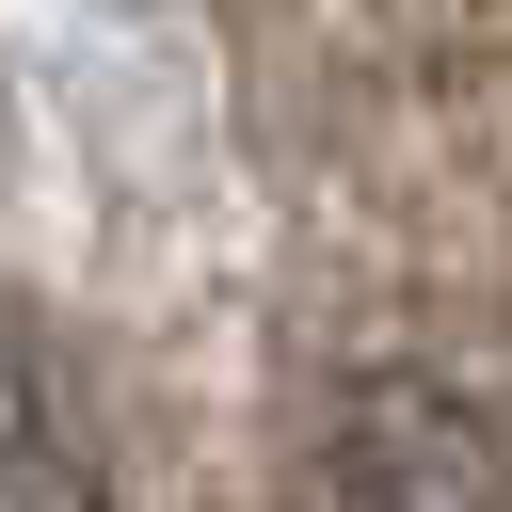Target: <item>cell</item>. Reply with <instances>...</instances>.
Here are the masks:
<instances>
[{
  "mask_svg": "<svg viewBox=\"0 0 512 512\" xmlns=\"http://www.w3.org/2000/svg\"><path fill=\"white\" fill-rule=\"evenodd\" d=\"M0 512H112V480H96V448L0 368Z\"/></svg>",
  "mask_w": 512,
  "mask_h": 512,
  "instance_id": "7a4b0ae2",
  "label": "cell"
},
{
  "mask_svg": "<svg viewBox=\"0 0 512 512\" xmlns=\"http://www.w3.org/2000/svg\"><path fill=\"white\" fill-rule=\"evenodd\" d=\"M320 512H512V432L448 368H352L320 416Z\"/></svg>",
  "mask_w": 512,
  "mask_h": 512,
  "instance_id": "6da1fadb",
  "label": "cell"
}]
</instances>
